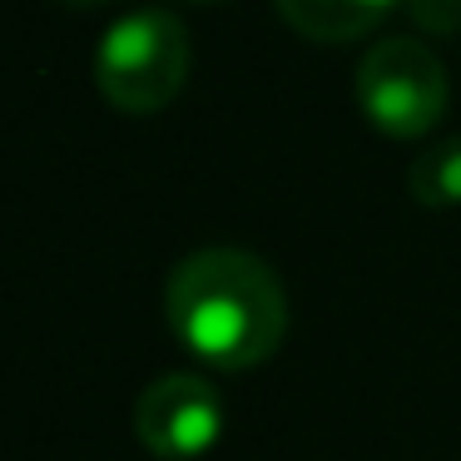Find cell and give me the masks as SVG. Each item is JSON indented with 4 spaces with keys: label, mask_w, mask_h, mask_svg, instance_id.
<instances>
[{
    "label": "cell",
    "mask_w": 461,
    "mask_h": 461,
    "mask_svg": "<svg viewBox=\"0 0 461 461\" xmlns=\"http://www.w3.org/2000/svg\"><path fill=\"white\" fill-rule=\"evenodd\" d=\"M407 194L421 209H456L461 203V134L437 140L411 159Z\"/></svg>",
    "instance_id": "obj_6"
},
{
    "label": "cell",
    "mask_w": 461,
    "mask_h": 461,
    "mask_svg": "<svg viewBox=\"0 0 461 461\" xmlns=\"http://www.w3.org/2000/svg\"><path fill=\"white\" fill-rule=\"evenodd\" d=\"M134 437L159 461H199L223 437V402L199 372H164L134 402Z\"/></svg>",
    "instance_id": "obj_4"
},
{
    "label": "cell",
    "mask_w": 461,
    "mask_h": 461,
    "mask_svg": "<svg viewBox=\"0 0 461 461\" xmlns=\"http://www.w3.org/2000/svg\"><path fill=\"white\" fill-rule=\"evenodd\" d=\"M273 5L303 41L348 45V41H362L367 31H377L402 0H273Z\"/></svg>",
    "instance_id": "obj_5"
},
{
    "label": "cell",
    "mask_w": 461,
    "mask_h": 461,
    "mask_svg": "<svg viewBox=\"0 0 461 461\" xmlns=\"http://www.w3.org/2000/svg\"><path fill=\"white\" fill-rule=\"evenodd\" d=\"M411 21L431 35H456L461 31V0H402Z\"/></svg>",
    "instance_id": "obj_7"
},
{
    "label": "cell",
    "mask_w": 461,
    "mask_h": 461,
    "mask_svg": "<svg viewBox=\"0 0 461 461\" xmlns=\"http://www.w3.org/2000/svg\"><path fill=\"white\" fill-rule=\"evenodd\" d=\"M164 318L199 362L223 372L263 367L288 332L283 278L243 249H199L174 263Z\"/></svg>",
    "instance_id": "obj_1"
},
{
    "label": "cell",
    "mask_w": 461,
    "mask_h": 461,
    "mask_svg": "<svg viewBox=\"0 0 461 461\" xmlns=\"http://www.w3.org/2000/svg\"><path fill=\"white\" fill-rule=\"evenodd\" d=\"M451 100L447 65L417 35H382L357 65V104L382 134L417 140L437 130Z\"/></svg>",
    "instance_id": "obj_3"
},
{
    "label": "cell",
    "mask_w": 461,
    "mask_h": 461,
    "mask_svg": "<svg viewBox=\"0 0 461 461\" xmlns=\"http://www.w3.org/2000/svg\"><path fill=\"white\" fill-rule=\"evenodd\" d=\"M60 5H70V11H95V5H110V0H60Z\"/></svg>",
    "instance_id": "obj_8"
},
{
    "label": "cell",
    "mask_w": 461,
    "mask_h": 461,
    "mask_svg": "<svg viewBox=\"0 0 461 461\" xmlns=\"http://www.w3.org/2000/svg\"><path fill=\"white\" fill-rule=\"evenodd\" d=\"M189 31L174 11H130L95 45V85L120 114H159L189 80Z\"/></svg>",
    "instance_id": "obj_2"
}]
</instances>
